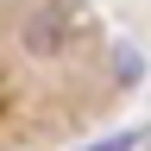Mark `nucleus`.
I'll use <instances>...</instances> for the list:
<instances>
[{"mask_svg":"<svg viewBox=\"0 0 151 151\" xmlns=\"http://www.w3.org/2000/svg\"><path fill=\"white\" fill-rule=\"evenodd\" d=\"M25 44H32V50H57V44H63V25H57V13H44V19H32Z\"/></svg>","mask_w":151,"mask_h":151,"instance_id":"f257e3e1","label":"nucleus"},{"mask_svg":"<svg viewBox=\"0 0 151 151\" xmlns=\"http://www.w3.org/2000/svg\"><path fill=\"white\" fill-rule=\"evenodd\" d=\"M139 139H145V132H113V139H101V145H88V151H139Z\"/></svg>","mask_w":151,"mask_h":151,"instance_id":"f03ea898","label":"nucleus"},{"mask_svg":"<svg viewBox=\"0 0 151 151\" xmlns=\"http://www.w3.org/2000/svg\"><path fill=\"white\" fill-rule=\"evenodd\" d=\"M120 82H139V50H120Z\"/></svg>","mask_w":151,"mask_h":151,"instance_id":"7ed1b4c3","label":"nucleus"}]
</instances>
